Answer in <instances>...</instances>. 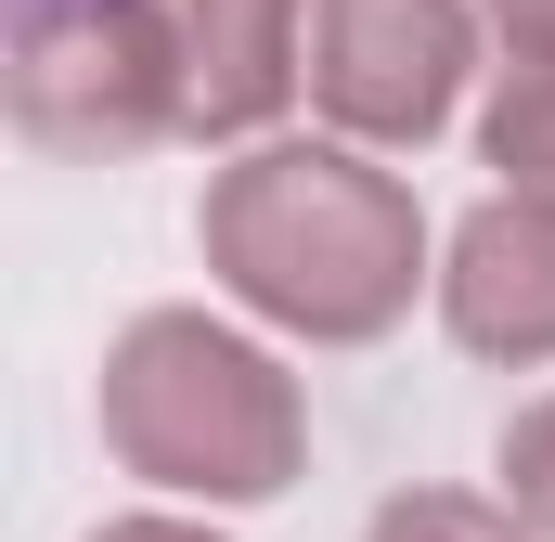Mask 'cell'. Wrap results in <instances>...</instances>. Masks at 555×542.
<instances>
[{"label":"cell","mask_w":555,"mask_h":542,"mask_svg":"<svg viewBox=\"0 0 555 542\" xmlns=\"http://www.w3.org/2000/svg\"><path fill=\"white\" fill-rule=\"evenodd\" d=\"M439 78H452V13L439 0H349V65H336V91L362 104V117H426L439 104Z\"/></svg>","instance_id":"1"},{"label":"cell","mask_w":555,"mask_h":542,"mask_svg":"<svg viewBox=\"0 0 555 542\" xmlns=\"http://www.w3.org/2000/svg\"><path fill=\"white\" fill-rule=\"evenodd\" d=\"M130 542H168V530H130Z\"/></svg>","instance_id":"2"}]
</instances>
